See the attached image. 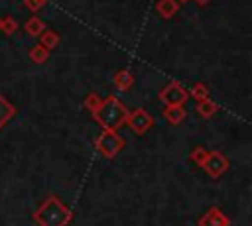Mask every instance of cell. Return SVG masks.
<instances>
[{
    "label": "cell",
    "instance_id": "cell-1",
    "mask_svg": "<svg viewBox=\"0 0 252 226\" xmlns=\"http://www.w3.org/2000/svg\"><path fill=\"white\" fill-rule=\"evenodd\" d=\"M71 218V208L55 195H49L33 212V220L39 226H67Z\"/></svg>",
    "mask_w": 252,
    "mask_h": 226
},
{
    "label": "cell",
    "instance_id": "cell-2",
    "mask_svg": "<svg viewBox=\"0 0 252 226\" xmlns=\"http://www.w3.org/2000/svg\"><path fill=\"white\" fill-rule=\"evenodd\" d=\"M93 118L104 128V130H118L120 126L126 124V118H128V108L116 98V96H106L102 98L98 110L93 114Z\"/></svg>",
    "mask_w": 252,
    "mask_h": 226
},
{
    "label": "cell",
    "instance_id": "cell-3",
    "mask_svg": "<svg viewBox=\"0 0 252 226\" xmlns=\"http://www.w3.org/2000/svg\"><path fill=\"white\" fill-rule=\"evenodd\" d=\"M124 138L118 134V132H114V130H102L100 134H98V138L94 140V147H96V151H100V155H104V157H108V159H112V157H116V153L124 147Z\"/></svg>",
    "mask_w": 252,
    "mask_h": 226
},
{
    "label": "cell",
    "instance_id": "cell-4",
    "mask_svg": "<svg viewBox=\"0 0 252 226\" xmlns=\"http://www.w3.org/2000/svg\"><path fill=\"white\" fill-rule=\"evenodd\" d=\"M187 90L179 81H171L169 85H165L159 92V100L165 106H183V102L187 100Z\"/></svg>",
    "mask_w": 252,
    "mask_h": 226
},
{
    "label": "cell",
    "instance_id": "cell-5",
    "mask_svg": "<svg viewBox=\"0 0 252 226\" xmlns=\"http://www.w3.org/2000/svg\"><path fill=\"white\" fill-rule=\"evenodd\" d=\"M203 169H205L213 179H217V177H220L222 173H226V169H228V159H226V155L220 153V151H209V153H207V159H205V163H203Z\"/></svg>",
    "mask_w": 252,
    "mask_h": 226
},
{
    "label": "cell",
    "instance_id": "cell-6",
    "mask_svg": "<svg viewBox=\"0 0 252 226\" xmlns=\"http://www.w3.org/2000/svg\"><path fill=\"white\" fill-rule=\"evenodd\" d=\"M126 124L138 134V136H142V134H146L150 128H152V124H154V118L144 110V108H136V110H132V112H128V118H126Z\"/></svg>",
    "mask_w": 252,
    "mask_h": 226
},
{
    "label": "cell",
    "instance_id": "cell-7",
    "mask_svg": "<svg viewBox=\"0 0 252 226\" xmlns=\"http://www.w3.org/2000/svg\"><path fill=\"white\" fill-rule=\"evenodd\" d=\"M197 224H199V226H230V220H228V216H226L220 208L213 206V208H209V210L197 220Z\"/></svg>",
    "mask_w": 252,
    "mask_h": 226
},
{
    "label": "cell",
    "instance_id": "cell-8",
    "mask_svg": "<svg viewBox=\"0 0 252 226\" xmlns=\"http://www.w3.org/2000/svg\"><path fill=\"white\" fill-rule=\"evenodd\" d=\"M156 10H158V14H159L161 18L169 20V18H173V16L177 14L179 4H177V0H158Z\"/></svg>",
    "mask_w": 252,
    "mask_h": 226
},
{
    "label": "cell",
    "instance_id": "cell-9",
    "mask_svg": "<svg viewBox=\"0 0 252 226\" xmlns=\"http://www.w3.org/2000/svg\"><path fill=\"white\" fill-rule=\"evenodd\" d=\"M185 116H187V112H185V108L183 106H165L163 108V118L169 122V124H181L183 120H185Z\"/></svg>",
    "mask_w": 252,
    "mask_h": 226
},
{
    "label": "cell",
    "instance_id": "cell-10",
    "mask_svg": "<svg viewBox=\"0 0 252 226\" xmlns=\"http://www.w3.org/2000/svg\"><path fill=\"white\" fill-rule=\"evenodd\" d=\"M14 114H16V108H14V106L0 94V130L8 124V120H10Z\"/></svg>",
    "mask_w": 252,
    "mask_h": 226
},
{
    "label": "cell",
    "instance_id": "cell-11",
    "mask_svg": "<svg viewBox=\"0 0 252 226\" xmlns=\"http://www.w3.org/2000/svg\"><path fill=\"white\" fill-rule=\"evenodd\" d=\"M57 43H59V35H57L53 29H43V31L39 33V45L45 47L47 51L53 49Z\"/></svg>",
    "mask_w": 252,
    "mask_h": 226
},
{
    "label": "cell",
    "instance_id": "cell-12",
    "mask_svg": "<svg viewBox=\"0 0 252 226\" xmlns=\"http://www.w3.org/2000/svg\"><path fill=\"white\" fill-rule=\"evenodd\" d=\"M114 85H116V88H120V90H128V88L134 85L132 73H130V71H118V73L114 75Z\"/></svg>",
    "mask_w": 252,
    "mask_h": 226
},
{
    "label": "cell",
    "instance_id": "cell-13",
    "mask_svg": "<svg viewBox=\"0 0 252 226\" xmlns=\"http://www.w3.org/2000/svg\"><path fill=\"white\" fill-rule=\"evenodd\" d=\"M217 102L215 100H211V98H205V100H201V102H197V112H199V116H203V118H211L215 112H217Z\"/></svg>",
    "mask_w": 252,
    "mask_h": 226
},
{
    "label": "cell",
    "instance_id": "cell-14",
    "mask_svg": "<svg viewBox=\"0 0 252 226\" xmlns=\"http://www.w3.org/2000/svg\"><path fill=\"white\" fill-rule=\"evenodd\" d=\"M43 29H45L43 20H39V18H35V16H32V18L26 22V31H28L32 37H33V35H39Z\"/></svg>",
    "mask_w": 252,
    "mask_h": 226
},
{
    "label": "cell",
    "instance_id": "cell-15",
    "mask_svg": "<svg viewBox=\"0 0 252 226\" xmlns=\"http://www.w3.org/2000/svg\"><path fill=\"white\" fill-rule=\"evenodd\" d=\"M47 57H49V51H47L45 47H41L39 43H37L35 47L30 49V59H32L33 63H45Z\"/></svg>",
    "mask_w": 252,
    "mask_h": 226
},
{
    "label": "cell",
    "instance_id": "cell-16",
    "mask_svg": "<svg viewBox=\"0 0 252 226\" xmlns=\"http://www.w3.org/2000/svg\"><path fill=\"white\" fill-rule=\"evenodd\" d=\"M187 94H191V96H193L197 102H201V100L209 98V88H207V85H203V83H195Z\"/></svg>",
    "mask_w": 252,
    "mask_h": 226
},
{
    "label": "cell",
    "instance_id": "cell-17",
    "mask_svg": "<svg viewBox=\"0 0 252 226\" xmlns=\"http://www.w3.org/2000/svg\"><path fill=\"white\" fill-rule=\"evenodd\" d=\"M100 102H102V98L98 96V94H94V92H91V94H87V98H85V108L91 112V114H94L96 110H98V106H100Z\"/></svg>",
    "mask_w": 252,
    "mask_h": 226
},
{
    "label": "cell",
    "instance_id": "cell-18",
    "mask_svg": "<svg viewBox=\"0 0 252 226\" xmlns=\"http://www.w3.org/2000/svg\"><path fill=\"white\" fill-rule=\"evenodd\" d=\"M16 28H18V22H16L12 16L2 18V26H0V29H2L6 35H12V33L16 31Z\"/></svg>",
    "mask_w": 252,
    "mask_h": 226
},
{
    "label": "cell",
    "instance_id": "cell-19",
    "mask_svg": "<svg viewBox=\"0 0 252 226\" xmlns=\"http://www.w3.org/2000/svg\"><path fill=\"white\" fill-rule=\"evenodd\" d=\"M207 149L205 147H195L193 151H191V161L193 163H197L199 167H203V163H205V159H207Z\"/></svg>",
    "mask_w": 252,
    "mask_h": 226
},
{
    "label": "cell",
    "instance_id": "cell-20",
    "mask_svg": "<svg viewBox=\"0 0 252 226\" xmlns=\"http://www.w3.org/2000/svg\"><path fill=\"white\" fill-rule=\"evenodd\" d=\"M24 4H26L32 12H35V10H39V8L43 6V2H41V0H24Z\"/></svg>",
    "mask_w": 252,
    "mask_h": 226
},
{
    "label": "cell",
    "instance_id": "cell-21",
    "mask_svg": "<svg viewBox=\"0 0 252 226\" xmlns=\"http://www.w3.org/2000/svg\"><path fill=\"white\" fill-rule=\"evenodd\" d=\"M199 4H207V2H211V0H197Z\"/></svg>",
    "mask_w": 252,
    "mask_h": 226
},
{
    "label": "cell",
    "instance_id": "cell-22",
    "mask_svg": "<svg viewBox=\"0 0 252 226\" xmlns=\"http://www.w3.org/2000/svg\"><path fill=\"white\" fill-rule=\"evenodd\" d=\"M179 2H189V0H177V4H179Z\"/></svg>",
    "mask_w": 252,
    "mask_h": 226
},
{
    "label": "cell",
    "instance_id": "cell-23",
    "mask_svg": "<svg viewBox=\"0 0 252 226\" xmlns=\"http://www.w3.org/2000/svg\"><path fill=\"white\" fill-rule=\"evenodd\" d=\"M0 26H2V20H0Z\"/></svg>",
    "mask_w": 252,
    "mask_h": 226
},
{
    "label": "cell",
    "instance_id": "cell-24",
    "mask_svg": "<svg viewBox=\"0 0 252 226\" xmlns=\"http://www.w3.org/2000/svg\"><path fill=\"white\" fill-rule=\"evenodd\" d=\"M41 2H45V0H41Z\"/></svg>",
    "mask_w": 252,
    "mask_h": 226
}]
</instances>
